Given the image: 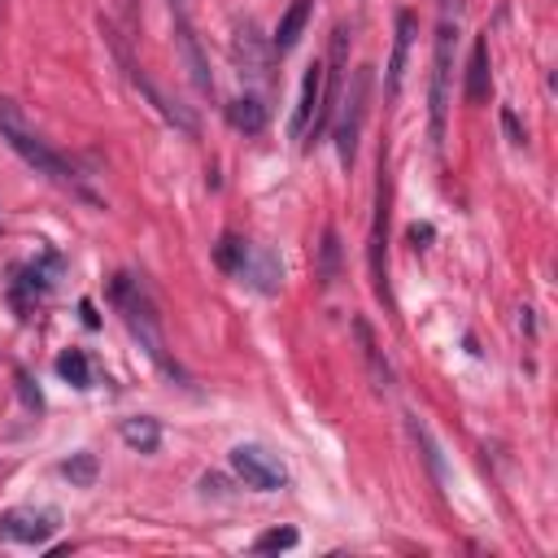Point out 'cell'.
I'll list each match as a JSON object with an SVG mask.
<instances>
[{"mask_svg":"<svg viewBox=\"0 0 558 558\" xmlns=\"http://www.w3.org/2000/svg\"><path fill=\"white\" fill-rule=\"evenodd\" d=\"M58 376H62L66 384H75V389H92V367H88V354H84V350H66V354L58 358Z\"/></svg>","mask_w":558,"mask_h":558,"instance_id":"17","label":"cell"},{"mask_svg":"<svg viewBox=\"0 0 558 558\" xmlns=\"http://www.w3.org/2000/svg\"><path fill=\"white\" fill-rule=\"evenodd\" d=\"M0 10H5V0H0Z\"/></svg>","mask_w":558,"mask_h":558,"instance_id":"24","label":"cell"},{"mask_svg":"<svg viewBox=\"0 0 558 558\" xmlns=\"http://www.w3.org/2000/svg\"><path fill=\"white\" fill-rule=\"evenodd\" d=\"M231 471L249 484V489H262V493H275L289 484V471L275 454H266L262 445H236L231 449Z\"/></svg>","mask_w":558,"mask_h":558,"instance_id":"6","label":"cell"},{"mask_svg":"<svg viewBox=\"0 0 558 558\" xmlns=\"http://www.w3.org/2000/svg\"><path fill=\"white\" fill-rule=\"evenodd\" d=\"M0 136H5V144H10L27 166H36V175H49L53 183H62V188L88 196L84 183H79V175H75V166H71L58 149H49V140H40V136L23 123V114H18L14 101H0Z\"/></svg>","mask_w":558,"mask_h":558,"instance_id":"1","label":"cell"},{"mask_svg":"<svg viewBox=\"0 0 558 558\" xmlns=\"http://www.w3.org/2000/svg\"><path fill=\"white\" fill-rule=\"evenodd\" d=\"M231 275H240V284H249V289H257L266 297H275L279 284H284V266H279V257L270 249H262V244H244Z\"/></svg>","mask_w":558,"mask_h":558,"instance_id":"7","label":"cell"},{"mask_svg":"<svg viewBox=\"0 0 558 558\" xmlns=\"http://www.w3.org/2000/svg\"><path fill=\"white\" fill-rule=\"evenodd\" d=\"M231 53H236V62H240V75H249V79H257V84H266V79H270V58H275V49H266L249 23L236 31Z\"/></svg>","mask_w":558,"mask_h":558,"instance_id":"10","label":"cell"},{"mask_svg":"<svg viewBox=\"0 0 558 558\" xmlns=\"http://www.w3.org/2000/svg\"><path fill=\"white\" fill-rule=\"evenodd\" d=\"M293 545H297V532L293 528H275V532H262L253 549L257 554H279V549H293Z\"/></svg>","mask_w":558,"mask_h":558,"instance_id":"19","label":"cell"},{"mask_svg":"<svg viewBox=\"0 0 558 558\" xmlns=\"http://www.w3.org/2000/svg\"><path fill=\"white\" fill-rule=\"evenodd\" d=\"M489 88H493V75H489V40H475L471 66H467V101L471 105H484L489 101Z\"/></svg>","mask_w":558,"mask_h":558,"instance_id":"14","label":"cell"},{"mask_svg":"<svg viewBox=\"0 0 558 558\" xmlns=\"http://www.w3.org/2000/svg\"><path fill=\"white\" fill-rule=\"evenodd\" d=\"M502 123H506V131L515 136V144H523V131H519V123H515V114H510V110L502 114Z\"/></svg>","mask_w":558,"mask_h":558,"instance_id":"23","label":"cell"},{"mask_svg":"<svg viewBox=\"0 0 558 558\" xmlns=\"http://www.w3.org/2000/svg\"><path fill=\"white\" fill-rule=\"evenodd\" d=\"M110 297H114V306L123 310V324H127V332L140 341V350H144L162 371L175 376V363L166 358V341H162V328H157V315H153V302L144 297V289L136 284L131 275H118L114 289H110Z\"/></svg>","mask_w":558,"mask_h":558,"instance_id":"2","label":"cell"},{"mask_svg":"<svg viewBox=\"0 0 558 558\" xmlns=\"http://www.w3.org/2000/svg\"><path fill=\"white\" fill-rule=\"evenodd\" d=\"M58 532V510H36V506H18L0 515V536L23 541V545H45Z\"/></svg>","mask_w":558,"mask_h":558,"instance_id":"8","label":"cell"},{"mask_svg":"<svg viewBox=\"0 0 558 558\" xmlns=\"http://www.w3.org/2000/svg\"><path fill=\"white\" fill-rule=\"evenodd\" d=\"M227 123H231L236 131H244V136H257V131L266 127V105H262L257 97H240V101L227 105Z\"/></svg>","mask_w":558,"mask_h":558,"instance_id":"16","label":"cell"},{"mask_svg":"<svg viewBox=\"0 0 558 558\" xmlns=\"http://www.w3.org/2000/svg\"><path fill=\"white\" fill-rule=\"evenodd\" d=\"M175 36H179V49H183V62H188V75H192L196 92H201V97H214V79H210V66H205V58H201V45H196V36H192V27H188L183 18H175Z\"/></svg>","mask_w":558,"mask_h":558,"instance_id":"13","label":"cell"},{"mask_svg":"<svg viewBox=\"0 0 558 558\" xmlns=\"http://www.w3.org/2000/svg\"><path fill=\"white\" fill-rule=\"evenodd\" d=\"M18 384H23V402H27V406H36V410H40V406H45V402H40V393H36V389H31V380H27V376H23V371H18Z\"/></svg>","mask_w":558,"mask_h":558,"instance_id":"22","label":"cell"},{"mask_svg":"<svg viewBox=\"0 0 558 558\" xmlns=\"http://www.w3.org/2000/svg\"><path fill=\"white\" fill-rule=\"evenodd\" d=\"M324 123H328V62H310V71L302 79L297 110H293V136L297 140L319 136Z\"/></svg>","mask_w":558,"mask_h":558,"instance_id":"5","label":"cell"},{"mask_svg":"<svg viewBox=\"0 0 558 558\" xmlns=\"http://www.w3.org/2000/svg\"><path fill=\"white\" fill-rule=\"evenodd\" d=\"M415 31H419V18L410 10L397 14V40H393V58H389V97L402 92V79H406V62H410V45H415Z\"/></svg>","mask_w":558,"mask_h":558,"instance_id":"11","label":"cell"},{"mask_svg":"<svg viewBox=\"0 0 558 558\" xmlns=\"http://www.w3.org/2000/svg\"><path fill=\"white\" fill-rule=\"evenodd\" d=\"M62 475H66L71 484H79V489H88V484L97 480V458H92V454H75L71 462H62Z\"/></svg>","mask_w":558,"mask_h":558,"instance_id":"18","label":"cell"},{"mask_svg":"<svg viewBox=\"0 0 558 558\" xmlns=\"http://www.w3.org/2000/svg\"><path fill=\"white\" fill-rule=\"evenodd\" d=\"M310 10H315V0H293L289 14L279 18V27H275V40H270L275 53H293L297 49V40H302V31L310 23Z\"/></svg>","mask_w":558,"mask_h":558,"instance_id":"12","label":"cell"},{"mask_svg":"<svg viewBox=\"0 0 558 558\" xmlns=\"http://www.w3.org/2000/svg\"><path fill=\"white\" fill-rule=\"evenodd\" d=\"M358 337H363V354H367V363H371V371H376V389H389V367L380 363V350H376V341H371V332H367V324H358Z\"/></svg>","mask_w":558,"mask_h":558,"instance_id":"20","label":"cell"},{"mask_svg":"<svg viewBox=\"0 0 558 558\" xmlns=\"http://www.w3.org/2000/svg\"><path fill=\"white\" fill-rule=\"evenodd\" d=\"M118 436H123V445H131V449H140V454H153V449L162 445L157 419H144V415L123 419V423H118Z\"/></svg>","mask_w":558,"mask_h":558,"instance_id":"15","label":"cell"},{"mask_svg":"<svg viewBox=\"0 0 558 558\" xmlns=\"http://www.w3.org/2000/svg\"><path fill=\"white\" fill-rule=\"evenodd\" d=\"M337 253H341V244H337V231H328V236H324V270H319V279H324V284H332V279H337Z\"/></svg>","mask_w":558,"mask_h":558,"instance_id":"21","label":"cell"},{"mask_svg":"<svg viewBox=\"0 0 558 558\" xmlns=\"http://www.w3.org/2000/svg\"><path fill=\"white\" fill-rule=\"evenodd\" d=\"M367 101H371V66H358L350 88H345V110H341V123H337V149H341L345 166H354V157H358V136H363V123H367Z\"/></svg>","mask_w":558,"mask_h":558,"instance_id":"3","label":"cell"},{"mask_svg":"<svg viewBox=\"0 0 558 558\" xmlns=\"http://www.w3.org/2000/svg\"><path fill=\"white\" fill-rule=\"evenodd\" d=\"M384 249H389V175H384V162H380V196H376V227H371V279H376V293L380 297L389 293Z\"/></svg>","mask_w":558,"mask_h":558,"instance_id":"9","label":"cell"},{"mask_svg":"<svg viewBox=\"0 0 558 558\" xmlns=\"http://www.w3.org/2000/svg\"><path fill=\"white\" fill-rule=\"evenodd\" d=\"M454 23L445 18L441 31H436V53H432V92H428V105H432V144L441 149L445 140V114H449V71H454Z\"/></svg>","mask_w":558,"mask_h":558,"instance_id":"4","label":"cell"}]
</instances>
